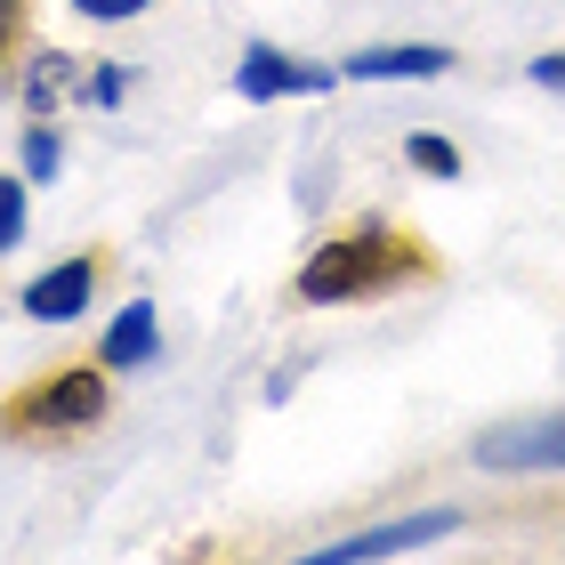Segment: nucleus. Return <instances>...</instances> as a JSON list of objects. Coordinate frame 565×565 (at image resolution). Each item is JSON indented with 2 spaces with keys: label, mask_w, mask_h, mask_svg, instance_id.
I'll list each match as a JSON object with an SVG mask.
<instances>
[{
  "label": "nucleus",
  "mask_w": 565,
  "mask_h": 565,
  "mask_svg": "<svg viewBox=\"0 0 565 565\" xmlns=\"http://www.w3.org/2000/svg\"><path fill=\"white\" fill-rule=\"evenodd\" d=\"M235 89H243V97H291V89H331V73L291 65L282 49H250L243 73H235Z\"/></svg>",
  "instance_id": "7"
},
{
  "label": "nucleus",
  "mask_w": 565,
  "mask_h": 565,
  "mask_svg": "<svg viewBox=\"0 0 565 565\" xmlns=\"http://www.w3.org/2000/svg\"><path fill=\"white\" fill-rule=\"evenodd\" d=\"M82 17H97V24H121V17H138V9H153V0H73Z\"/></svg>",
  "instance_id": "12"
},
{
  "label": "nucleus",
  "mask_w": 565,
  "mask_h": 565,
  "mask_svg": "<svg viewBox=\"0 0 565 565\" xmlns=\"http://www.w3.org/2000/svg\"><path fill=\"white\" fill-rule=\"evenodd\" d=\"M17 24H24V0H0V41H9Z\"/></svg>",
  "instance_id": "15"
},
{
  "label": "nucleus",
  "mask_w": 565,
  "mask_h": 565,
  "mask_svg": "<svg viewBox=\"0 0 565 565\" xmlns=\"http://www.w3.org/2000/svg\"><path fill=\"white\" fill-rule=\"evenodd\" d=\"M24 170H33V178L57 170V130H33V138H24Z\"/></svg>",
  "instance_id": "11"
},
{
  "label": "nucleus",
  "mask_w": 565,
  "mask_h": 565,
  "mask_svg": "<svg viewBox=\"0 0 565 565\" xmlns=\"http://www.w3.org/2000/svg\"><path fill=\"white\" fill-rule=\"evenodd\" d=\"M445 65H452V49H436V41H396V49H364V57H348L355 82H436Z\"/></svg>",
  "instance_id": "6"
},
{
  "label": "nucleus",
  "mask_w": 565,
  "mask_h": 565,
  "mask_svg": "<svg viewBox=\"0 0 565 565\" xmlns=\"http://www.w3.org/2000/svg\"><path fill=\"white\" fill-rule=\"evenodd\" d=\"M106 413V380L89 364H65V372H41L24 396L0 404V436H73Z\"/></svg>",
  "instance_id": "2"
},
{
  "label": "nucleus",
  "mask_w": 565,
  "mask_h": 565,
  "mask_svg": "<svg viewBox=\"0 0 565 565\" xmlns=\"http://www.w3.org/2000/svg\"><path fill=\"white\" fill-rule=\"evenodd\" d=\"M533 82H542V89H565V49H557V57H533Z\"/></svg>",
  "instance_id": "14"
},
{
  "label": "nucleus",
  "mask_w": 565,
  "mask_h": 565,
  "mask_svg": "<svg viewBox=\"0 0 565 565\" xmlns=\"http://www.w3.org/2000/svg\"><path fill=\"white\" fill-rule=\"evenodd\" d=\"M146 355H153V307L138 299L130 316L106 331V364H146Z\"/></svg>",
  "instance_id": "8"
},
{
  "label": "nucleus",
  "mask_w": 565,
  "mask_h": 565,
  "mask_svg": "<svg viewBox=\"0 0 565 565\" xmlns=\"http://www.w3.org/2000/svg\"><path fill=\"white\" fill-rule=\"evenodd\" d=\"M17 235H24V186L0 178V250H17Z\"/></svg>",
  "instance_id": "10"
},
{
  "label": "nucleus",
  "mask_w": 565,
  "mask_h": 565,
  "mask_svg": "<svg viewBox=\"0 0 565 565\" xmlns=\"http://www.w3.org/2000/svg\"><path fill=\"white\" fill-rule=\"evenodd\" d=\"M404 275H428L413 235H388V226H355V235L323 243L316 259L299 267V299L307 307H348V299H380L396 291Z\"/></svg>",
  "instance_id": "1"
},
{
  "label": "nucleus",
  "mask_w": 565,
  "mask_h": 565,
  "mask_svg": "<svg viewBox=\"0 0 565 565\" xmlns=\"http://www.w3.org/2000/svg\"><path fill=\"white\" fill-rule=\"evenodd\" d=\"M89 291H97V267L65 259V267H49L41 282H24V316H33V323H73L89 307Z\"/></svg>",
  "instance_id": "5"
},
{
  "label": "nucleus",
  "mask_w": 565,
  "mask_h": 565,
  "mask_svg": "<svg viewBox=\"0 0 565 565\" xmlns=\"http://www.w3.org/2000/svg\"><path fill=\"white\" fill-rule=\"evenodd\" d=\"M477 460H484V469H565V413L493 428V436L477 445Z\"/></svg>",
  "instance_id": "3"
},
{
  "label": "nucleus",
  "mask_w": 565,
  "mask_h": 565,
  "mask_svg": "<svg viewBox=\"0 0 565 565\" xmlns=\"http://www.w3.org/2000/svg\"><path fill=\"white\" fill-rule=\"evenodd\" d=\"M404 162H413V170H428V178H460V146H445V138L413 130V138H404Z\"/></svg>",
  "instance_id": "9"
},
{
  "label": "nucleus",
  "mask_w": 565,
  "mask_h": 565,
  "mask_svg": "<svg viewBox=\"0 0 565 565\" xmlns=\"http://www.w3.org/2000/svg\"><path fill=\"white\" fill-rule=\"evenodd\" d=\"M57 89H65V57H41V73H33V106H57Z\"/></svg>",
  "instance_id": "13"
},
{
  "label": "nucleus",
  "mask_w": 565,
  "mask_h": 565,
  "mask_svg": "<svg viewBox=\"0 0 565 565\" xmlns=\"http://www.w3.org/2000/svg\"><path fill=\"white\" fill-rule=\"evenodd\" d=\"M452 525H460V509H420V518H396V525H380V533H355V542L323 550V557H404V550L445 542Z\"/></svg>",
  "instance_id": "4"
}]
</instances>
